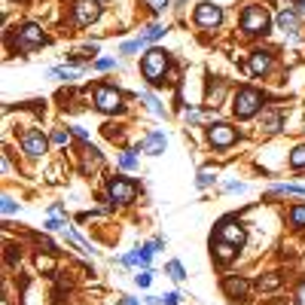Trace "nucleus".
<instances>
[{"label":"nucleus","mask_w":305,"mask_h":305,"mask_svg":"<svg viewBox=\"0 0 305 305\" xmlns=\"http://www.w3.org/2000/svg\"><path fill=\"white\" fill-rule=\"evenodd\" d=\"M260 107H263V95H260L257 89H241V92L235 95V104H232V110H235V116H238V119L254 116Z\"/></svg>","instance_id":"1"},{"label":"nucleus","mask_w":305,"mask_h":305,"mask_svg":"<svg viewBox=\"0 0 305 305\" xmlns=\"http://www.w3.org/2000/svg\"><path fill=\"white\" fill-rule=\"evenodd\" d=\"M165 64H168L165 49H150V52L144 55V76H147L150 82H162V76H165Z\"/></svg>","instance_id":"2"},{"label":"nucleus","mask_w":305,"mask_h":305,"mask_svg":"<svg viewBox=\"0 0 305 305\" xmlns=\"http://www.w3.org/2000/svg\"><path fill=\"white\" fill-rule=\"evenodd\" d=\"M241 27L247 34H266L269 31V12L263 6H247L241 15Z\"/></svg>","instance_id":"3"},{"label":"nucleus","mask_w":305,"mask_h":305,"mask_svg":"<svg viewBox=\"0 0 305 305\" xmlns=\"http://www.w3.org/2000/svg\"><path fill=\"white\" fill-rule=\"evenodd\" d=\"M95 104H98L101 113H116L122 107V95L116 89H110V86H98L95 89Z\"/></svg>","instance_id":"4"},{"label":"nucleus","mask_w":305,"mask_h":305,"mask_svg":"<svg viewBox=\"0 0 305 305\" xmlns=\"http://www.w3.org/2000/svg\"><path fill=\"white\" fill-rule=\"evenodd\" d=\"M101 15V3L98 0H76L73 3V18L76 24H92Z\"/></svg>","instance_id":"5"},{"label":"nucleus","mask_w":305,"mask_h":305,"mask_svg":"<svg viewBox=\"0 0 305 305\" xmlns=\"http://www.w3.org/2000/svg\"><path fill=\"white\" fill-rule=\"evenodd\" d=\"M196 21H199L202 27H217V24L223 21V9L214 6V3H199V6H196Z\"/></svg>","instance_id":"6"},{"label":"nucleus","mask_w":305,"mask_h":305,"mask_svg":"<svg viewBox=\"0 0 305 305\" xmlns=\"http://www.w3.org/2000/svg\"><path fill=\"white\" fill-rule=\"evenodd\" d=\"M107 189H110V199H113V202H122V205L137 196V186H134L131 180H122V177H113Z\"/></svg>","instance_id":"7"},{"label":"nucleus","mask_w":305,"mask_h":305,"mask_svg":"<svg viewBox=\"0 0 305 305\" xmlns=\"http://www.w3.org/2000/svg\"><path fill=\"white\" fill-rule=\"evenodd\" d=\"M208 137H211V144L214 147H229V144H235V128H229V125H223V122H217V125H211L208 128Z\"/></svg>","instance_id":"8"},{"label":"nucleus","mask_w":305,"mask_h":305,"mask_svg":"<svg viewBox=\"0 0 305 305\" xmlns=\"http://www.w3.org/2000/svg\"><path fill=\"white\" fill-rule=\"evenodd\" d=\"M43 43H46V37H43V31L37 24H24L21 27V34H18V46L21 49H34V46H43Z\"/></svg>","instance_id":"9"},{"label":"nucleus","mask_w":305,"mask_h":305,"mask_svg":"<svg viewBox=\"0 0 305 305\" xmlns=\"http://www.w3.org/2000/svg\"><path fill=\"white\" fill-rule=\"evenodd\" d=\"M21 147H24V153H31V156H43V153H46V137H43L40 131H24V134H21Z\"/></svg>","instance_id":"10"},{"label":"nucleus","mask_w":305,"mask_h":305,"mask_svg":"<svg viewBox=\"0 0 305 305\" xmlns=\"http://www.w3.org/2000/svg\"><path fill=\"white\" fill-rule=\"evenodd\" d=\"M141 150H144V153H150V156H159V153H165V134H162V131H150V134L144 137Z\"/></svg>","instance_id":"11"},{"label":"nucleus","mask_w":305,"mask_h":305,"mask_svg":"<svg viewBox=\"0 0 305 305\" xmlns=\"http://www.w3.org/2000/svg\"><path fill=\"white\" fill-rule=\"evenodd\" d=\"M220 238L238 247V244H244V229H241L238 223H223V226H220Z\"/></svg>","instance_id":"12"},{"label":"nucleus","mask_w":305,"mask_h":305,"mask_svg":"<svg viewBox=\"0 0 305 305\" xmlns=\"http://www.w3.org/2000/svg\"><path fill=\"white\" fill-rule=\"evenodd\" d=\"M296 24H299L296 12H290V9H281V12H278V27H281L284 34H293V31H296Z\"/></svg>","instance_id":"13"},{"label":"nucleus","mask_w":305,"mask_h":305,"mask_svg":"<svg viewBox=\"0 0 305 305\" xmlns=\"http://www.w3.org/2000/svg\"><path fill=\"white\" fill-rule=\"evenodd\" d=\"M269 67H272V55L269 52H254L251 55V70L254 73H266Z\"/></svg>","instance_id":"14"},{"label":"nucleus","mask_w":305,"mask_h":305,"mask_svg":"<svg viewBox=\"0 0 305 305\" xmlns=\"http://www.w3.org/2000/svg\"><path fill=\"white\" fill-rule=\"evenodd\" d=\"M223 287H226L229 296H244V293H247V281H244V278H229Z\"/></svg>","instance_id":"15"},{"label":"nucleus","mask_w":305,"mask_h":305,"mask_svg":"<svg viewBox=\"0 0 305 305\" xmlns=\"http://www.w3.org/2000/svg\"><path fill=\"white\" fill-rule=\"evenodd\" d=\"M263 128H266V131H281V116H278L275 110H266V113H263Z\"/></svg>","instance_id":"16"},{"label":"nucleus","mask_w":305,"mask_h":305,"mask_svg":"<svg viewBox=\"0 0 305 305\" xmlns=\"http://www.w3.org/2000/svg\"><path fill=\"white\" fill-rule=\"evenodd\" d=\"M141 98H144V101H147V104H150V110H153V113H156V116H165V107H162V104H159V98H156V95H153V92H150V89H144V92H141Z\"/></svg>","instance_id":"17"},{"label":"nucleus","mask_w":305,"mask_h":305,"mask_svg":"<svg viewBox=\"0 0 305 305\" xmlns=\"http://www.w3.org/2000/svg\"><path fill=\"white\" fill-rule=\"evenodd\" d=\"M214 251H217V260H220V263H229V260L235 257V244H229V241H220Z\"/></svg>","instance_id":"18"},{"label":"nucleus","mask_w":305,"mask_h":305,"mask_svg":"<svg viewBox=\"0 0 305 305\" xmlns=\"http://www.w3.org/2000/svg\"><path fill=\"white\" fill-rule=\"evenodd\" d=\"M162 34H165V27H162V24H150V27L144 31V37H141V43L147 46V43H153V40H159Z\"/></svg>","instance_id":"19"},{"label":"nucleus","mask_w":305,"mask_h":305,"mask_svg":"<svg viewBox=\"0 0 305 305\" xmlns=\"http://www.w3.org/2000/svg\"><path fill=\"white\" fill-rule=\"evenodd\" d=\"M165 269H168V278H171V281H183V278H186V272H183V266H180L177 260H171Z\"/></svg>","instance_id":"20"},{"label":"nucleus","mask_w":305,"mask_h":305,"mask_svg":"<svg viewBox=\"0 0 305 305\" xmlns=\"http://www.w3.org/2000/svg\"><path fill=\"white\" fill-rule=\"evenodd\" d=\"M290 165H293V168H305V144L293 150V156H290Z\"/></svg>","instance_id":"21"},{"label":"nucleus","mask_w":305,"mask_h":305,"mask_svg":"<svg viewBox=\"0 0 305 305\" xmlns=\"http://www.w3.org/2000/svg\"><path fill=\"white\" fill-rule=\"evenodd\" d=\"M134 257H137V263L150 266V257H153V244H147V247H137V251H134Z\"/></svg>","instance_id":"22"},{"label":"nucleus","mask_w":305,"mask_h":305,"mask_svg":"<svg viewBox=\"0 0 305 305\" xmlns=\"http://www.w3.org/2000/svg\"><path fill=\"white\" fill-rule=\"evenodd\" d=\"M49 73L58 76V79H76V70H64V67H52Z\"/></svg>","instance_id":"23"},{"label":"nucleus","mask_w":305,"mask_h":305,"mask_svg":"<svg viewBox=\"0 0 305 305\" xmlns=\"http://www.w3.org/2000/svg\"><path fill=\"white\" fill-rule=\"evenodd\" d=\"M150 281H153V272H150V269H144L141 275H134V284H137V287H150Z\"/></svg>","instance_id":"24"},{"label":"nucleus","mask_w":305,"mask_h":305,"mask_svg":"<svg viewBox=\"0 0 305 305\" xmlns=\"http://www.w3.org/2000/svg\"><path fill=\"white\" fill-rule=\"evenodd\" d=\"M290 220H293L296 226H305V205H299V208L290 211Z\"/></svg>","instance_id":"25"},{"label":"nucleus","mask_w":305,"mask_h":305,"mask_svg":"<svg viewBox=\"0 0 305 305\" xmlns=\"http://www.w3.org/2000/svg\"><path fill=\"white\" fill-rule=\"evenodd\" d=\"M278 284H281V278H278V275H269V278H263V281H260V287H266V290H275Z\"/></svg>","instance_id":"26"},{"label":"nucleus","mask_w":305,"mask_h":305,"mask_svg":"<svg viewBox=\"0 0 305 305\" xmlns=\"http://www.w3.org/2000/svg\"><path fill=\"white\" fill-rule=\"evenodd\" d=\"M119 165H122V168H134V165H137V159H134V153H122V159H119Z\"/></svg>","instance_id":"27"},{"label":"nucleus","mask_w":305,"mask_h":305,"mask_svg":"<svg viewBox=\"0 0 305 305\" xmlns=\"http://www.w3.org/2000/svg\"><path fill=\"white\" fill-rule=\"evenodd\" d=\"M196 183H199V186H202V189H205V186H211V183H214V177H211V174H208V171H202V174H199V180H196Z\"/></svg>","instance_id":"28"},{"label":"nucleus","mask_w":305,"mask_h":305,"mask_svg":"<svg viewBox=\"0 0 305 305\" xmlns=\"http://www.w3.org/2000/svg\"><path fill=\"white\" fill-rule=\"evenodd\" d=\"M15 211H18V205L6 196V199H3V214H15Z\"/></svg>","instance_id":"29"},{"label":"nucleus","mask_w":305,"mask_h":305,"mask_svg":"<svg viewBox=\"0 0 305 305\" xmlns=\"http://www.w3.org/2000/svg\"><path fill=\"white\" fill-rule=\"evenodd\" d=\"M180 302V293H168V296H162V305H177Z\"/></svg>","instance_id":"30"},{"label":"nucleus","mask_w":305,"mask_h":305,"mask_svg":"<svg viewBox=\"0 0 305 305\" xmlns=\"http://www.w3.org/2000/svg\"><path fill=\"white\" fill-rule=\"evenodd\" d=\"M95 67H98V70H110V67H113V61H110V58H98V61H95Z\"/></svg>","instance_id":"31"},{"label":"nucleus","mask_w":305,"mask_h":305,"mask_svg":"<svg viewBox=\"0 0 305 305\" xmlns=\"http://www.w3.org/2000/svg\"><path fill=\"white\" fill-rule=\"evenodd\" d=\"M37 266H40L43 272H49V269H52V260H49V257H37Z\"/></svg>","instance_id":"32"},{"label":"nucleus","mask_w":305,"mask_h":305,"mask_svg":"<svg viewBox=\"0 0 305 305\" xmlns=\"http://www.w3.org/2000/svg\"><path fill=\"white\" fill-rule=\"evenodd\" d=\"M226 189H232V192H244V183H238V180H232V183H226Z\"/></svg>","instance_id":"33"},{"label":"nucleus","mask_w":305,"mask_h":305,"mask_svg":"<svg viewBox=\"0 0 305 305\" xmlns=\"http://www.w3.org/2000/svg\"><path fill=\"white\" fill-rule=\"evenodd\" d=\"M46 229H49V232H55V229H61V220H58V217H52V220L46 223Z\"/></svg>","instance_id":"34"},{"label":"nucleus","mask_w":305,"mask_h":305,"mask_svg":"<svg viewBox=\"0 0 305 305\" xmlns=\"http://www.w3.org/2000/svg\"><path fill=\"white\" fill-rule=\"evenodd\" d=\"M52 141H55V144H64V141H67V134H64V131H55V134H52Z\"/></svg>","instance_id":"35"},{"label":"nucleus","mask_w":305,"mask_h":305,"mask_svg":"<svg viewBox=\"0 0 305 305\" xmlns=\"http://www.w3.org/2000/svg\"><path fill=\"white\" fill-rule=\"evenodd\" d=\"M73 134H76V137H82V141H89V131H86V128H73Z\"/></svg>","instance_id":"36"},{"label":"nucleus","mask_w":305,"mask_h":305,"mask_svg":"<svg viewBox=\"0 0 305 305\" xmlns=\"http://www.w3.org/2000/svg\"><path fill=\"white\" fill-rule=\"evenodd\" d=\"M296 299H299V305H305V284L296 290Z\"/></svg>","instance_id":"37"},{"label":"nucleus","mask_w":305,"mask_h":305,"mask_svg":"<svg viewBox=\"0 0 305 305\" xmlns=\"http://www.w3.org/2000/svg\"><path fill=\"white\" fill-rule=\"evenodd\" d=\"M122 305H137V302H134L131 296H122Z\"/></svg>","instance_id":"38"},{"label":"nucleus","mask_w":305,"mask_h":305,"mask_svg":"<svg viewBox=\"0 0 305 305\" xmlns=\"http://www.w3.org/2000/svg\"><path fill=\"white\" fill-rule=\"evenodd\" d=\"M296 6H299V12H305V0H296Z\"/></svg>","instance_id":"39"},{"label":"nucleus","mask_w":305,"mask_h":305,"mask_svg":"<svg viewBox=\"0 0 305 305\" xmlns=\"http://www.w3.org/2000/svg\"><path fill=\"white\" fill-rule=\"evenodd\" d=\"M177 3H183V0H177Z\"/></svg>","instance_id":"40"}]
</instances>
